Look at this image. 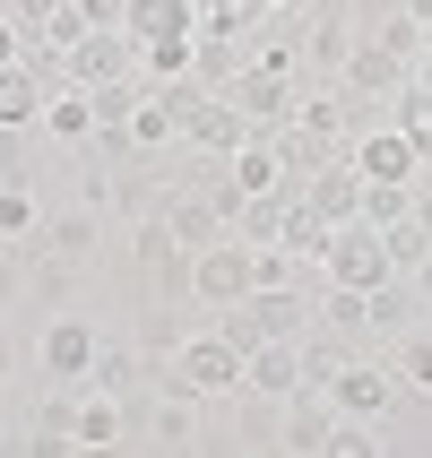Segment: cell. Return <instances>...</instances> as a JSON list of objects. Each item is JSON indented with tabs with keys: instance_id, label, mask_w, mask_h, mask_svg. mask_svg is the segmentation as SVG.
Returning a JSON list of instances; mask_svg holds the SVG:
<instances>
[{
	"instance_id": "1",
	"label": "cell",
	"mask_w": 432,
	"mask_h": 458,
	"mask_svg": "<svg viewBox=\"0 0 432 458\" xmlns=\"http://www.w3.org/2000/svg\"><path fill=\"white\" fill-rule=\"evenodd\" d=\"M294 44H303L311 78H337V70H346V52L363 44L355 0H303V18H294Z\"/></svg>"
},
{
	"instance_id": "2",
	"label": "cell",
	"mask_w": 432,
	"mask_h": 458,
	"mask_svg": "<svg viewBox=\"0 0 432 458\" xmlns=\"http://www.w3.org/2000/svg\"><path fill=\"white\" fill-rule=\"evenodd\" d=\"M174 372L199 389V398H242V346H233L225 329H191L182 355H174Z\"/></svg>"
},
{
	"instance_id": "3",
	"label": "cell",
	"mask_w": 432,
	"mask_h": 458,
	"mask_svg": "<svg viewBox=\"0 0 432 458\" xmlns=\"http://www.w3.org/2000/svg\"><path fill=\"white\" fill-rule=\"evenodd\" d=\"M398 277V259H389V233L381 225H337L329 233V285H363V294H372V285H389Z\"/></svg>"
},
{
	"instance_id": "4",
	"label": "cell",
	"mask_w": 432,
	"mask_h": 458,
	"mask_svg": "<svg viewBox=\"0 0 432 458\" xmlns=\"http://www.w3.org/2000/svg\"><path fill=\"white\" fill-rule=\"evenodd\" d=\"M337 78H346V96H355L363 113H389V104L415 87V61H398V52H381L372 35H363V44L346 52V70H337Z\"/></svg>"
},
{
	"instance_id": "5",
	"label": "cell",
	"mask_w": 432,
	"mask_h": 458,
	"mask_svg": "<svg viewBox=\"0 0 432 458\" xmlns=\"http://www.w3.org/2000/svg\"><path fill=\"white\" fill-rule=\"evenodd\" d=\"M242 294H251V242H242V233H225L216 251L191 259V303L225 311V303H242Z\"/></svg>"
},
{
	"instance_id": "6",
	"label": "cell",
	"mask_w": 432,
	"mask_h": 458,
	"mask_svg": "<svg viewBox=\"0 0 432 458\" xmlns=\"http://www.w3.org/2000/svg\"><path fill=\"white\" fill-rule=\"evenodd\" d=\"M294 389H311L303 372V337H259L251 355H242V398H294Z\"/></svg>"
},
{
	"instance_id": "7",
	"label": "cell",
	"mask_w": 432,
	"mask_h": 458,
	"mask_svg": "<svg viewBox=\"0 0 432 458\" xmlns=\"http://www.w3.org/2000/svg\"><path fill=\"white\" fill-rule=\"evenodd\" d=\"M329 398H337V415H372V424H381V415L407 398V372H398V363H363V355H355V363L329 381Z\"/></svg>"
},
{
	"instance_id": "8",
	"label": "cell",
	"mask_w": 432,
	"mask_h": 458,
	"mask_svg": "<svg viewBox=\"0 0 432 458\" xmlns=\"http://www.w3.org/2000/svg\"><path fill=\"white\" fill-rule=\"evenodd\" d=\"M139 70V35L130 26H87L70 44V87H104V78H130Z\"/></svg>"
},
{
	"instance_id": "9",
	"label": "cell",
	"mask_w": 432,
	"mask_h": 458,
	"mask_svg": "<svg viewBox=\"0 0 432 458\" xmlns=\"http://www.w3.org/2000/svg\"><path fill=\"white\" fill-rule=\"evenodd\" d=\"M96 355H104V329H96V320L52 311V329H44V381H87Z\"/></svg>"
},
{
	"instance_id": "10",
	"label": "cell",
	"mask_w": 432,
	"mask_h": 458,
	"mask_svg": "<svg viewBox=\"0 0 432 458\" xmlns=\"http://www.w3.org/2000/svg\"><path fill=\"white\" fill-rule=\"evenodd\" d=\"M329 433H337V398H329V389H294V398H285V415H277V450L329 458Z\"/></svg>"
},
{
	"instance_id": "11",
	"label": "cell",
	"mask_w": 432,
	"mask_h": 458,
	"mask_svg": "<svg viewBox=\"0 0 432 458\" xmlns=\"http://www.w3.org/2000/svg\"><path fill=\"white\" fill-rule=\"evenodd\" d=\"M225 96L242 104V113H251L259 130H285V122H294V104H303V78H285V70H259V61H251V70L233 78Z\"/></svg>"
},
{
	"instance_id": "12",
	"label": "cell",
	"mask_w": 432,
	"mask_h": 458,
	"mask_svg": "<svg viewBox=\"0 0 432 458\" xmlns=\"http://www.w3.org/2000/svg\"><path fill=\"white\" fill-rule=\"evenodd\" d=\"M355 165H363V182H415V174H424V148L381 113V122L355 139Z\"/></svg>"
},
{
	"instance_id": "13",
	"label": "cell",
	"mask_w": 432,
	"mask_h": 458,
	"mask_svg": "<svg viewBox=\"0 0 432 458\" xmlns=\"http://www.w3.org/2000/svg\"><path fill=\"white\" fill-rule=\"evenodd\" d=\"M251 139H259V122L233 96H208L199 122H191V148H199V156H233V148H251Z\"/></svg>"
},
{
	"instance_id": "14",
	"label": "cell",
	"mask_w": 432,
	"mask_h": 458,
	"mask_svg": "<svg viewBox=\"0 0 432 458\" xmlns=\"http://www.w3.org/2000/svg\"><path fill=\"white\" fill-rule=\"evenodd\" d=\"M44 251H61V259H87L104 251V208L96 199H78V208H61V216H44Z\"/></svg>"
},
{
	"instance_id": "15",
	"label": "cell",
	"mask_w": 432,
	"mask_h": 458,
	"mask_svg": "<svg viewBox=\"0 0 432 458\" xmlns=\"http://www.w3.org/2000/svg\"><path fill=\"white\" fill-rule=\"evenodd\" d=\"M35 130H44L52 148H96V96H87V87H52Z\"/></svg>"
},
{
	"instance_id": "16",
	"label": "cell",
	"mask_w": 432,
	"mask_h": 458,
	"mask_svg": "<svg viewBox=\"0 0 432 458\" xmlns=\"http://www.w3.org/2000/svg\"><path fill=\"white\" fill-rule=\"evenodd\" d=\"M78 398H87L78 381H52L44 398H35V424H26L35 450H78Z\"/></svg>"
},
{
	"instance_id": "17",
	"label": "cell",
	"mask_w": 432,
	"mask_h": 458,
	"mask_svg": "<svg viewBox=\"0 0 432 458\" xmlns=\"http://www.w3.org/2000/svg\"><path fill=\"white\" fill-rule=\"evenodd\" d=\"M139 372H156V363H148V346H139V337H104V355H96V372H87V389L139 398Z\"/></svg>"
},
{
	"instance_id": "18",
	"label": "cell",
	"mask_w": 432,
	"mask_h": 458,
	"mask_svg": "<svg viewBox=\"0 0 432 458\" xmlns=\"http://www.w3.org/2000/svg\"><path fill=\"white\" fill-rule=\"evenodd\" d=\"M415 320H424V294H415V277H389V285H372V337H415Z\"/></svg>"
},
{
	"instance_id": "19",
	"label": "cell",
	"mask_w": 432,
	"mask_h": 458,
	"mask_svg": "<svg viewBox=\"0 0 432 458\" xmlns=\"http://www.w3.org/2000/svg\"><path fill=\"white\" fill-rule=\"evenodd\" d=\"M44 104H52V87H44L35 61H9L0 70V122H44Z\"/></svg>"
},
{
	"instance_id": "20",
	"label": "cell",
	"mask_w": 432,
	"mask_h": 458,
	"mask_svg": "<svg viewBox=\"0 0 432 458\" xmlns=\"http://www.w3.org/2000/svg\"><path fill=\"white\" fill-rule=\"evenodd\" d=\"M122 433H130V407L113 389H87V398H78V450H113Z\"/></svg>"
},
{
	"instance_id": "21",
	"label": "cell",
	"mask_w": 432,
	"mask_h": 458,
	"mask_svg": "<svg viewBox=\"0 0 432 458\" xmlns=\"http://www.w3.org/2000/svg\"><path fill=\"white\" fill-rule=\"evenodd\" d=\"M320 329L372 337V294H363V285H320Z\"/></svg>"
},
{
	"instance_id": "22",
	"label": "cell",
	"mask_w": 432,
	"mask_h": 458,
	"mask_svg": "<svg viewBox=\"0 0 432 458\" xmlns=\"http://www.w3.org/2000/svg\"><path fill=\"white\" fill-rule=\"evenodd\" d=\"M174 139H182V113H174V104H165V96H156V87H148V96H139V113H130V148L165 156V148H174Z\"/></svg>"
},
{
	"instance_id": "23",
	"label": "cell",
	"mask_w": 432,
	"mask_h": 458,
	"mask_svg": "<svg viewBox=\"0 0 432 458\" xmlns=\"http://www.w3.org/2000/svg\"><path fill=\"white\" fill-rule=\"evenodd\" d=\"M0 242H44V208H35V182H0Z\"/></svg>"
},
{
	"instance_id": "24",
	"label": "cell",
	"mask_w": 432,
	"mask_h": 458,
	"mask_svg": "<svg viewBox=\"0 0 432 458\" xmlns=\"http://www.w3.org/2000/svg\"><path fill=\"white\" fill-rule=\"evenodd\" d=\"M268 139H277V156H285V174H294V182H311L320 165H329V139H320L311 122H285V130H268Z\"/></svg>"
},
{
	"instance_id": "25",
	"label": "cell",
	"mask_w": 432,
	"mask_h": 458,
	"mask_svg": "<svg viewBox=\"0 0 432 458\" xmlns=\"http://www.w3.org/2000/svg\"><path fill=\"white\" fill-rule=\"evenodd\" d=\"M285 208H294V191H259V199H242L233 233H242V242H277V233H285Z\"/></svg>"
},
{
	"instance_id": "26",
	"label": "cell",
	"mask_w": 432,
	"mask_h": 458,
	"mask_svg": "<svg viewBox=\"0 0 432 458\" xmlns=\"http://www.w3.org/2000/svg\"><path fill=\"white\" fill-rule=\"evenodd\" d=\"M372 44H381V52H398V61H424V52H432V26L415 18V9H389V18L372 26Z\"/></svg>"
},
{
	"instance_id": "27",
	"label": "cell",
	"mask_w": 432,
	"mask_h": 458,
	"mask_svg": "<svg viewBox=\"0 0 432 458\" xmlns=\"http://www.w3.org/2000/svg\"><path fill=\"white\" fill-rule=\"evenodd\" d=\"M259 26H268V0H208V35H233V44H251Z\"/></svg>"
},
{
	"instance_id": "28",
	"label": "cell",
	"mask_w": 432,
	"mask_h": 458,
	"mask_svg": "<svg viewBox=\"0 0 432 458\" xmlns=\"http://www.w3.org/2000/svg\"><path fill=\"white\" fill-rule=\"evenodd\" d=\"M35 122H0V182H35Z\"/></svg>"
},
{
	"instance_id": "29",
	"label": "cell",
	"mask_w": 432,
	"mask_h": 458,
	"mask_svg": "<svg viewBox=\"0 0 432 458\" xmlns=\"http://www.w3.org/2000/svg\"><path fill=\"white\" fill-rule=\"evenodd\" d=\"M182 337H191V329H174V303H148V311H139V346H148V363H174Z\"/></svg>"
},
{
	"instance_id": "30",
	"label": "cell",
	"mask_w": 432,
	"mask_h": 458,
	"mask_svg": "<svg viewBox=\"0 0 432 458\" xmlns=\"http://www.w3.org/2000/svg\"><path fill=\"white\" fill-rule=\"evenodd\" d=\"M389 122H398V130H407V139H415V148H424V165H432V87H424V78H415V87H407V96H398V104H389Z\"/></svg>"
},
{
	"instance_id": "31",
	"label": "cell",
	"mask_w": 432,
	"mask_h": 458,
	"mask_svg": "<svg viewBox=\"0 0 432 458\" xmlns=\"http://www.w3.org/2000/svg\"><path fill=\"white\" fill-rule=\"evenodd\" d=\"M415 216V182H363V225H398Z\"/></svg>"
},
{
	"instance_id": "32",
	"label": "cell",
	"mask_w": 432,
	"mask_h": 458,
	"mask_svg": "<svg viewBox=\"0 0 432 458\" xmlns=\"http://www.w3.org/2000/svg\"><path fill=\"white\" fill-rule=\"evenodd\" d=\"M191 259H199V251L156 259V268H148V303H191Z\"/></svg>"
},
{
	"instance_id": "33",
	"label": "cell",
	"mask_w": 432,
	"mask_h": 458,
	"mask_svg": "<svg viewBox=\"0 0 432 458\" xmlns=\"http://www.w3.org/2000/svg\"><path fill=\"white\" fill-rule=\"evenodd\" d=\"M398 372H407V389H415V398H432V329L398 337Z\"/></svg>"
},
{
	"instance_id": "34",
	"label": "cell",
	"mask_w": 432,
	"mask_h": 458,
	"mask_svg": "<svg viewBox=\"0 0 432 458\" xmlns=\"http://www.w3.org/2000/svg\"><path fill=\"white\" fill-rule=\"evenodd\" d=\"M26 44H35V35H26L9 9H0V70H9V61H26Z\"/></svg>"
},
{
	"instance_id": "35",
	"label": "cell",
	"mask_w": 432,
	"mask_h": 458,
	"mask_svg": "<svg viewBox=\"0 0 432 458\" xmlns=\"http://www.w3.org/2000/svg\"><path fill=\"white\" fill-rule=\"evenodd\" d=\"M52 9H61V0H9V18H18L26 35H44V18H52Z\"/></svg>"
},
{
	"instance_id": "36",
	"label": "cell",
	"mask_w": 432,
	"mask_h": 458,
	"mask_svg": "<svg viewBox=\"0 0 432 458\" xmlns=\"http://www.w3.org/2000/svg\"><path fill=\"white\" fill-rule=\"evenodd\" d=\"M407 277H415V294H424V311H432V251H424V259H415Z\"/></svg>"
},
{
	"instance_id": "37",
	"label": "cell",
	"mask_w": 432,
	"mask_h": 458,
	"mask_svg": "<svg viewBox=\"0 0 432 458\" xmlns=\"http://www.w3.org/2000/svg\"><path fill=\"white\" fill-rule=\"evenodd\" d=\"M415 216H424V233H432V174H415Z\"/></svg>"
},
{
	"instance_id": "38",
	"label": "cell",
	"mask_w": 432,
	"mask_h": 458,
	"mask_svg": "<svg viewBox=\"0 0 432 458\" xmlns=\"http://www.w3.org/2000/svg\"><path fill=\"white\" fill-rule=\"evenodd\" d=\"M398 9H415V18H424V26H432V0H398Z\"/></svg>"
},
{
	"instance_id": "39",
	"label": "cell",
	"mask_w": 432,
	"mask_h": 458,
	"mask_svg": "<svg viewBox=\"0 0 432 458\" xmlns=\"http://www.w3.org/2000/svg\"><path fill=\"white\" fill-rule=\"evenodd\" d=\"M9 372H18V355H9V346H0V381H9Z\"/></svg>"
},
{
	"instance_id": "40",
	"label": "cell",
	"mask_w": 432,
	"mask_h": 458,
	"mask_svg": "<svg viewBox=\"0 0 432 458\" xmlns=\"http://www.w3.org/2000/svg\"><path fill=\"white\" fill-rule=\"evenodd\" d=\"M415 78H424V87H432V52H424V61H415Z\"/></svg>"
},
{
	"instance_id": "41",
	"label": "cell",
	"mask_w": 432,
	"mask_h": 458,
	"mask_svg": "<svg viewBox=\"0 0 432 458\" xmlns=\"http://www.w3.org/2000/svg\"><path fill=\"white\" fill-rule=\"evenodd\" d=\"M268 9H303V0H268Z\"/></svg>"
}]
</instances>
